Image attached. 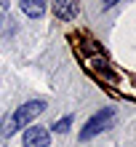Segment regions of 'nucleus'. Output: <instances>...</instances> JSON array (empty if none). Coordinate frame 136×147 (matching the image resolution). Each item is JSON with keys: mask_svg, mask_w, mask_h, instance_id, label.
<instances>
[{"mask_svg": "<svg viewBox=\"0 0 136 147\" xmlns=\"http://www.w3.org/2000/svg\"><path fill=\"white\" fill-rule=\"evenodd\" d=\"M0 5H3V8H8V5H11V0H0Z\"/></svg>", "mask_w": 136, "mask_h": 147, "instance_id": "obj_8", "label": "nucleus"}, {"mask_svg": "<svg viewBox=\"0 0 136 147\" xmlns=\"http://www.w3.org/2000/svg\"><path fill=\"white\" fill-rule=\"evenodd\" d=\"M21 11L29 16V19H40L46 13V0H21Z\"/></svg>", "mask_w": 136, "mask_h": 147, "instance_id": "obj_5", "label": "nucleus"}, {"mask_svg": "<svg viewBox=\"0 0 136 147\" xmlns=\"http://www.w3.org/2000/svg\"><path fill=\"white\" fill-rule=\"evenodd\" d=\"M70 126H72V115H67V118H62V120H56V123H54V131L56 134H64Z\"/></svg>", "mask_w": 136, "mask_h": 147, "instance_id": "obj_6", "label": "nucleus"}, {"mask_svg": "<svg viewBox=\"0 0 136 147\" xmlns=\"http://www.w3.org/2000/svg\"><path fill=\"white\" fill-rule=\"evenodd\" d=\"M54 11L59 19H64V22H70L78 16V0H56L54 3Z\"/></svg>", "mask_w": 136, "mask_h": 147, "instance_id": "obj_4", "label": "nucleus"}, {"mask_svg": "<svg viewBox=\"0 0 136 147\" xmlns=\"http://www.w3.org/2000/svg\"><path fill=\"white\" fill-rule=\"evenodd\" d=\"M51 144V134L43 126H29L24 131V147H48Z\"/></svg>", "mask_w": 136, "mask_h": 147, "instance_id": "obj_3", "label": "nucleus"}, {"mask_svg": "<svg viewBox=\"0 0 136 147\" xmlns=\"http://www.w3.org/2000/svg\"><path fill=\"white\" fill-rule=\"evenodd\" d=\"M43 110H46V102H43V99L21 105L16 112H11V115H8V120L3 123V136H8V134H13V131H19V128H24L32 118H35V115H40Z\"/></svg>", "mask_w": 136, "mask_h": 147, "instance_id": "obj_1", "label": "nucleus"}, {"mask_svg": "<svg viewBox=\"0 0 136 147\" xmlns=\"http://www.w3.org/2000/svg\"><path fill=\"white\" fill-rule=\"evenodd\" d=\"M112 118H115V112L112 110H99L96 115H93L86 126H83V131H80V139L86 142V139H93L99 131H107L109 126H112Z\"/></svg>", "mask_w": 136, "mask_h": 147, "instance_id": "obj_2", "label": "nucleus"}, {"mask_svg": "<svg viewBox=\"0 0 136 147\" xmlns=\"http://www.w3.org/2000/svg\"><path fill=\"white\" fill-rule=\"evenodd\" d=\"M115 3H117V0H104V8H112Z\"/></svg>", "mask_w": 136, "mask_h": 147, "instance_id": "obj_7", "label": "nucleus"}]
</instances>
